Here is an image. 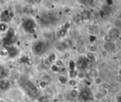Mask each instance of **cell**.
<instances>
[{
    "label": "cell",
    "mask_w": 121,
    "mask_h": 102,
    "mask_svg": "<svg viewBox=\"0 0 121 102\" xmlns=\"http://www.w3.org/2000/svg\"><path fill=\"white\" fill-rule=\"evenodd\" d=\"M108 34L113 39V38L117 37L119 36V34H120V32H119V31L116 28H112V29H111L109 31V34Z\"/></svg>",
    "instance_id": "5b68a950"
},
{
    "label": "cell",
    "mask_w": 121,
    "mask_h": 102,
    "mask_svg": "<svg viewBox=\"0 0 121 102\" xmlns=\"http://www.w3.org/2000/svg\"><path fill=\"white\" fill-rule=\"evenodd\" d=\"M34 52L36 53V54H39L41 53L43 49V44L41 43V42H38L36 43L34 46V48H33Z\"/></svg>",
    "instance_id": "3957f363"
},
{
    "label": "cell",
    "mask_w": 121,
    "mask_h": 102,
    "mask_svg": "<svg viewBox=\"0 0 121 102\" xmlns=\"http://www.w3.org/2000/svg\"><path fill=\"white\" fill-rule=\"evenodd\" d=\"M97 46H91L90 47V51H91V53H93V52H96L97 51Z\"/></svg>",
    "instance_id": "e0dca14e"
},
{
    "label": "cell",
    "mask_w": 121,
    "mask_h": 102,
    "mask_svg": "<svg viewBox=\"0 0 121 102\" xmlns=\"http://www.w3.org/2000/svg\"><path fill=\"white\" fill-rule=\"evenodd\" d=\"M120 48H121V41H120Z\"/></svg>",
    "instance_id": "4316f807"
},
{
    "label": "cell",
    "mask_w": 121,
    "mask_h": 102,
    "mask_svg": "<svg viewBox=\"0 0 121 102\" xmlns=\"http://www.w3.org/2000/svg\"><path fill=\"white\" fill-rule=\"evenodd\" d=\"M95 83L97 85H100V84H103V81H102V79L100 77H96L95 79Z\"/></svg>",
    "instance_id": "5bb4252c"
},
{
    "label": "cell",
    "mask_w": 121,
    "mask_h": 102,
    "mask_svg": "<svg viewBox=\"0 0 121 102\" xmlns=\"http://www.w3.org/2000/svg\"><path fill=\"white\" fill-rule=\"evenodd\" d=\"M87 57L89 59H92L93 58H94V55H93V53H91V52H89V53H88V54H87Z\"/></svg>",
    "instance_id": "ffe728a7"
},
{
    "label": "cell",
    "mask_w": 121,
    "mask_h": 102,
    "mask_svg": "<svg viewBox=\"0 0 121 102\" xmlns=\"http://www.w3.org/2000/svg\"><path fill=\"white\" fill-rule=\"evenodd\" d=\"M7 29V25L5 23H1L0 24V31H5Z\"/></svg>",
    "instance_id": "8fae6325"
},
{
    "label": "cell",
    "mask_w": 121,
    "mask_h": 102,
    "mask_svg": "<svg viewBox=\"0 0 121 102\" xmlns=\"http://www.w3.org/2000/svg\"><path fill=\"white\" fill-rule=\"evenodd\" d=\"M9 16L10 19H12L14 17V13L12 11H9Z\"/></svg>",
    "instance_id": "603a6c76"
},
{
    "label": "cell",
    "mask_w": 121,
    "mask_h": 102,
    "mask_svg": "<svg viewBox=\"0 0 121 102\" xmlns=\"http://www.w3.org/2000/svg\"><path fill=\"white\" fill-rule=\"evenodd\" d=\"M103 39L105 40V43H108V42H112V38L109 35V34H107L104 36Z\"/></svg>",
    "instance_id": "7c38bea8"
},
{
    "label": "cell",
    "mask_w": 121,
    "mask_h": 102,
    "mask_svg": "<svg viewBox=\"0 0 121 102\" xmlns=\"http://www.w3.org/2000/svg\"><path fill=\"white\" fill-rule=\"evenodd\" d=\"M80 95V93L78 90L76 89H73L70 92V96L72 98H77Z\"/></svg>",
    "instance_id": "52a82bcc"
},
{
    "label": "cell",
    "mask_w": 121,
    "mask_h": 102,
    "mask_svg": "<svg viewBox=\"0 0 121 102\" xmlns=\"http://www.w3.org/2000/svg\"><path fill=\"white\" fill-rule=\"evenodd\" d=\"M115 25L116 27H121V21L120 20H116L115 22Z\"/></svg>",
    "instance_id": "d6986e66"
},
{
    "label": "cell",
    "mask_w": 121,
    "mask_h": 102,
    "mask_svg": "<svg viewBox=\"0 0 121 102\" xmlns=\"http://www.w3.org/2000/svg\"><path fill=\"white\" fill-rule=\"evenodd\" d=\"M35 27H36V24L33 20H27L25 24H24V29L27 33H30L31 34H35Z\"/></svg>",
    "instance_id": "6da1fadb"
},
{
    "label": "cell",
    "mask_w": 121,
    "mask_h": 102,
    "mask_svg": "<svg viewBox=\"0 0 121 102\" xmlns=\"http://www.w3.org/2000/svg\"><path fill=\"white\" fill-rule=\"evenodd\" d=\"M115 44L113 42H108L103 44V49L106 52H113L115 49Z\"/></svg>",
    "instance_id": "7a4b0ae2"
},
{
    "label": "cell",
    "mask_w": 121,
    "mask_h": 102,
    "mask_svg": "<svg viewBox=\"0 0 121 102\" xmlns=\"http://www.w3.org/2000/svg\"><path fill=\"white\" fill-rule=\"evenodd\" d=\"M102 55H103V57H107V55H108V52H106V51L103 50V52H102Z\"/></svg>",
    "instance_id": "cb8c5ba5"
},
{
    "label": "cell",
    "mask_w": 121,
    "mask_h": 102,
    "mask_svg": "<svg viewBox=\"0 0 121 102\" xmlns=\"http://www.w3.org/2000/svg\"><path fill=\"white\" fill-rule=\"evenodd\" d=\"M120 76H121V71H120Z\"/></svg>",
    "instance_id": "83f0119b"
},
{
    "label": "cell",
    "mask_w": 121,
    "mask_h": 102,
    "mask_svg": "<svg viewBox=\"0 0 121 102\" xmlns=\"http://www.w3.org/2000/svg\"><path fill=\"white\" fill-rule=\"evenodd\" d=\"M118 20H120L121 21V13H120L119 15H118Z\"/></svg>",
    "instance_id": "484cf974"
},
{
    "label": "cell",
    "mask_w": 121,
    "mask_h": 102,
    "mask_svg": "<svg viewBox=\"0 0 121 102\" xmlns=\"http://www.w3.org/2000/svg\"><path fill=\"white\" fill-rule=\"evenodd\" d=\"M1 19L3 22H10L11 19L9 16V11H4L2 12L1 15Z\"/></svg>",
    "instance_id": "277c9868"
},
{
    "label": "cell",
    "mask_w": 121,
    "mask_h": 102,
    "mask_svg": "<svg viewBox=\"0 0 121 102\" xmlns=\"http://www.w3.org/2000/svg\"><path fill=\"white\" fill-rule=\"evenodd\" d=\"M117 102H121V96H118L117 97Z\"/></svg>",
    "instance_id": "d4e9b609"
},
{
    "label": "cell",
    "mask_w": 121,
    "mask_h": 102,
    "mask_svg": "<svg viewBox=\"0 0 121 102\" xmlns=\"http://www.w3.org/2000/svg\"><path fill=\"white\" fill-rule=\"evenodd\" d=\"M115 82L117 83V84H121V76H116L115 78Z\"/></svg>",
    "instance_id": "9a60e30c"
},
{
    "label": "cell",
    "mask_w": 121,
    "mask_h": 102,
    "mask_svg": "<svg viewBox=\"0 0 121 102\" xmlns=\"http://www.w3.org/2000/svg\"><path fill=\"white\" fill-rule=\"evenodd\" d=\"M80 95H81V96L82 97V98H83L84 101H87V100L89 98V96H90L88 91H86V90L82 91H81V93H80Z\"/></svg>",
    "instance_id": "ba28073f"
},
{
    "label": "cell",
    "mask_w": 121,
    "mask_h": 102,
    "mask_svg": "<svg viewBox=\"0 0 121 102\" xmlns=\"http://www.w3.org/2000/svg\"><path fill=\"white\" fill-rule=\"evenodd\" d=\"M40 87L41 88V89H44L46 86V82L45 81H41V82H40Z\"/></svg>",
    "instance_id": "7402d4cb"
},
{
    "label": "cell",
    "mask_w": 121,
    "mask_h": 102,
    "mask_svg": "<svg viewBox=\"0 0 121 102\" xmlns=\"http://www.w3.org/2000/svg\"><path fill=\"white\" fill-rule=\"evenodd\" d=\"M0 101H1V98H0Z\"/></svg>",
    "instance_id": "f1b7e54d"
},
{
    "label": "cell",
    "mask_w": 121,
    "mask_h": 102,
    "mask_svg": "<svg viewBox=\"0 0 121 102\" xmlns=\"http://www.w3.org/2000/svg\"><path fill=\"white\" fill-rule=\"evenodd\" d=\"M9 83L7 81H2V83H0V87H1L3 90H5L9 88Z\"/></svg>",
    "instance_id": "9c48e42d"
},
{
    "label": "cell",
    "mask_w": 121,
    "mask_h": 102,
    "mask_svg": "<svg viewBox=\"0 0 121 102\" xmlns=\"http://www.w3.org/2000/svg\"><path fill=\"white\" fill-rule=\"evenodd\" d=\"M58 81L61 83V84H66V81H67V79H66V77H64V76H60L59 77V79H58Z\"/></svg>",
    "instance_id": "4fadbf2b"
},
{
    "label": "cell",
    "mask_w": 121,
    "mask_h": 102,
    "mask_svg": "<svg viewBox=\"0 0 121 102\" xmlns=\"http://www.w3.org/2000/svg\"><path fill=\"white\" fill-rule=\"evenodd\" d=\"M8 49V54L11 56V57H14L16 56V54H17V49H15L13 46H10L9 48L7 49Z\"/></svg>",
    "instance_id": "8992f818"
},
{
    "label": "cell",
    "mask_w": 121,
    "mask_h": 102,
    "mask_svg": "<svg viewBox=\"0 0 121 102\" xmlns=\"http://www.w3.org/2000/svg\"><path fill=\"white\" fill-rule=\"evenodd\" d=\"M76 83L77 82L75 81V79H71V80L69 81V84L71 86H75V85H76Z\"/></svg>",
    "instance_id": "44dd1931"
},
{
    "label": "cell",
    "mask_w": 121,
    "mask_h": 102,
    "mask_svg": "<svg viewBox=\"0 0 121 102\" xmlns=\"http://www.w3.org/2000/svg\"><path fill=\"white\" fill-rule=\"evenodd\" d=\"M103 97H104V95L100 91H98V92H97L95 93V98L97 100H99V101L100 100H102L103 98Z\"/></svg>",
    "instance_id": "30bf717a"
},
{
    "label": "cell",
    "mask_w": 121,
    "mask_h": 102,
    "mask_svg": "<svg viewBox=\"0 0 121 102\" xmlns=\"http://www.w3.org/2000/svg\"><path fill=\"white\" fill-rule=\"evenodd\" d=\"M102 86H103V89H110V85L108 84V83H103V84H102Z\"/></svg>",
    "instance_id": "2e32d148"
},
{
    "label": "cell",
    "mask_w": 121,
    "mask_h": 102,
    "mask_svg": "<svg viewBox=\"0 0 121 102\" xmlns=\"http://www.w3.org/2000/svg\"><path fill=\"white\" fill-rule=\"evenodd\" d=\"M110 90H111V91H117V86L116 85H110Z\"/></svg>",
    "instance_id": "ac0fdd59"
}]
</instances>
